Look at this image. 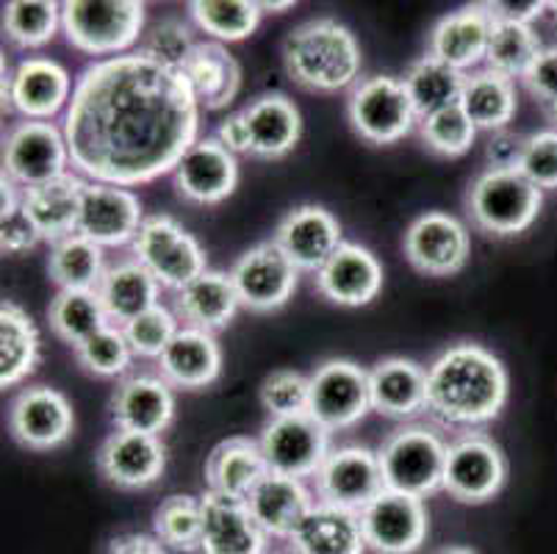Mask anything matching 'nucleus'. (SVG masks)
<instances>
[{"label": "nucleus", "instance_id": "dca6fc26", "mask_svg": "<svg viewBox=\"0 0 557 554\" xmlns=\"http://www.w3.org/2000/svg\"><path fill=\"white\" fill-rule=\"evenodd\" d=\"M141 222H145V208L134 189L114 186V183L86 181L84 192H81L75 233L109 250V247L134 244Z\"/></svg>", "mask_w": 557, "mask_h": 554}, {"label": "nucleus", "instance_id": "4468645a", "mask_svg": "<svg viewBox=\"0 0 557 554\" xmlns=\"http://www.w3.org/2000/svg\"><path fill=\"white\" fill-rule=\"evenodd\" d=\"M73 89V78L59 61L28 56L3 78V109H14L23 120L50 122L67 111Z\"/></svg>", "mask_w": 557, "mask_h": 554}, {"label": "nucleus", "instance_id": "c9c22d12", "mask_svg": "<svg viewBox=\"0 0 557 554\" xmlns=\"http://www.w3.org/2000/svg\"><path fill=\"white\" fill-rule=\"evenodd\" d=\"M86 186V177L78 172L50 181L37 189L23 192V208L37 225L42 242L55 244L59 238L73 236L78 227V211H81V192Z\"/></svg>", "mask_w": 557, "mask_h": 554}, {"label": "nucleus", "instance_id": "7c9ffc66", "mask_svg": "<svg viewBox=\"0 0 557 554\" xmlns=\"http://www.w3.org/2000/svg\"><path fill=\"white\" fill-rule=\"evenodd\" d=\"M239 308L242 303L231 272H220V269H206L197 274L189 286L175 292V303H172V311L184 328H197L214 335L216 330L233 322Z\"/></svg>", "mask_w": 557, "mask_h": 554}, {"label": "nucleus", "instance_id": "680f3d73", "mask_svg": "<svg viewBox=\"0 0 557 554\" xmlns=\"http://www.w3.org/2000/svg\"><path fill=\"white\" fill-rule=\"evenodd\" d=\"M435 554H478V552L469 546H444V549H438Z\"/></svg>", "mask_w": 557, "mask_h": 554}, {"label": "nucleus", "instance_id": "a19ab883", "mask_svg": "<svg viewBox=\"0 0 557 554\" xmlns=\"http://www.w3.org/2000/svg\"><path fill=\"white\" fill-rule=\"evenodd\" d=\"M258 0H191L189 17L211 42H245L261 23Z\"/></svg>", "mask_w": 557, "mask_h": 554}, {"label": "nucleus", "instance_id": "4be33fe9", "mask_svg": "<svg viewBox=\"0 0 557 554\" xmlns=\"http://www.w3.org/2000/svg\"><path fill=\"white\" fill-rule=\"evenodd\" d=\"M317 292L342 308H363L383 292V263L369 247L344 242L313 278Z\"/></svg>", "mask_w": 557, "mask_h": 554}, {"label": "nucleus", "instance_id": "f8f14e48", "mask_svg": "<svg viewBox=\"0 0 557 554\" xmlns=\"http://www.w3.org/2000/svg\"><path fill=\"white\" fill-rule=\"evenodd\" d=\"M311 380V403L308 416L325 427L327 433L349 430L372 410L369 403V372L356 360L331 358L319 364Z\"/></svg>", "mask_w": 557, "mask_h": 554}, {"label": "nucleus", "instance_id": "5701e85b", "mask_svg": "<svg viewBox=\"0 0 557 554\" xmlns=\"http://www.w3.org/2000/svg\"><path fill=\"white\" fill-rule=\"evenodd\" d=\"M275 244L288 256L300 272H313L325 267L327 258L344 244L342 225L327 208L322 206H297L277 222L272 233Z\"/></svg>", "mask_w": 557, "mask_h": 554}, {"label": "nucleus", "instance_id": "49530a36", "mask_svg": "<svg viewBox=\"0 0 557 554\" xmlns=\"http://www.w3.org/2000/svg\"><path fill=\"white\" fill-rule=\"evenodd\" d=\"M478 134L480 131L474 128L469 114L460 109V103L419 120V136L428 145V150H433L435 156H444V159L466 156V152L472 150L474 141H478Z\"/></svg>", "mask_w": 557, "mask_h": 554}, {"label": "nucleus", "instance_id": "e2e57ef3", "mask_svg": "<svg viewBox=\"0 0 557 554\" xmlns=\"http://www.w3.org/2000/svg\"><path fill=\"white\" fill-rule=\"evenodd\" d=\"M544 114L549 116V122H552V125H555V131H557V103L544 106Z\"/></svg>", "mask_w": 557, "mask_h": 554}, {"label": "nucleus", "instance_id": "9d476101", "mask_svg": "<svg viewBox=\"0 0 557 554\" xmlns=\"http://www.w3.org/2000/svg\"><path fill=\"white\" fill-rule=\"evenodd\" d=\"M508 480V460L494 439L485 433H466L447 450L444 491L460 505H483L503 491Z\"/></svg>", "mask_w": 557, "mask_h": 554}, {"label": "nucleus", "instance_id": "5fc2aeb1", "mask_svg": "<svg viewBox=\"0 0 557 554\" xmlns=\"http://www.w3.org/2000/svg\"><path fill=\"white\" fill-rule=\"evenodd\" d=\"M527 91L541 103V109L557 103V45L541 50L530 73L524 75Z\"/></svg>", "mask_w": 557, "mask_h": 554}, {"label": "nucleus", "instance_id": "052dcab7", "mask_svg": "<svg viewBox=\"0 0 557 554\" xmlns=\"http://www.w3.org/2000/svg\"><path fill=\"white\" fill-rule=\"evenodd\" d=\"M258 7H261V12L283 14L288 9H295V0H258Z\"/></svg>", "mask_w": 557, "mask_h": 554}, {"label": "nucleus", "instance_id": "20e7f679", "mask_svg": "<svg viewBox=\"0 0 557 554\" xmlns=\"http://www.w3.org/2000/svg\"><path fill=\"white\" fill-rule=\"evenodd\" d=\"M148 7L139 0H67L62 30L70 48L98 61L134 53L145 30Z\"/></svg>", "mask_w": 557, "mask_h": 554}, {"label": "nucleus", "instance_id": "37998d69", "mask_svg": "<svg viewBox=\"0 0 557 554\" xmlns=\"http://www.w3.org/2000/svg\"><path fill=\"white\" fill-rule=\"evenodd\" d=\"M541 50L544 48H541V39L533 25L494 23L488 53H485V67L510 81H524V75L530 73Z\"/></svg>", "mask_w": 557, "mask_h": 554}, {"label": "nucleus", "instance_id": "39448f33", "mask_svg": "<svg viewBox=\"0 0 557 554\" xmlns=\"http://www.w3.org/2000/svg\"><path fill=\"white\" fill-rule=\"evenodd\" d=\"M544 192L519 170H483L466 192V213L480 233L519 236L539 220Z\"/></svg>", "mask_w": 557, "mask_h": 554}, {"label": "nucleus", "instance_id": "2f4dec72", "mask_svg": "<svg viewBox=\"0 0 557 554\" xmlns=\"http://www.w3.org/2000/svg\"><path fill=\"white\" fill-rule=\"evenodd\" d=\"M98 299L114 328H125L141 313L161 305V283L136 258H125L106 269L98 286Z\"/></svg>", "mask_w": 557, "mask_h": 554}, {"label": "nucleus", "instance_id": "c756f323", "mask_svg": "<svg viewBox=\"0 0 557 554\" xmlns=\"http://www.w3.org/2000/svg\"><path fill=\"white\" fill-rule=\"evenodd\" d=\"M247 131H250V156L275 161L295 150L302 136V116L295 100L283 91H267L245 106Z\"/></svg>", "mask_w": 557, "mask_h": 554}, {"label": "nucleus", "instance_id": "e433bc0d", "mask_svg": "<svg viewBox=\"0 0 557 554\" xmlns=\"http://www.w3.org/2000/svg\"><path fill=\"white\" fill-rule=\"evenodd\" d=\"M42 338L34 319L17 303L0 305V389H17L37 372Z\"/></svg>", "mask_w": 557, "mask_h": 554}, {"label": "nucleus", "instance_id": "9b49d317", "mask_svg": "<svg viewBox=\"0 0 557 554\" xmlns=\"http://www.w3.org/2000/svg\"><path fill=\"white\" fill-rule=\"evenodd\" d=\"M300 274V269L277 247L275 238L252 244L231 267V281L239 294L242 308L252 313L281 311L295 297Z\"/></svg>", "mask_w": 557, "mask_h": 554}, {"label": "nucleus", "instance_id": "f257e3e1", "mask_svg": "<svg viewBox=\"0 0 557 554\" xmlns=\"http://www.w3.org/2000/svg\"><path fill=\"white\" fill-rule=\"evenodd\" d=\"M62 128L81 177L134 189L175 172L200 139V103L184 73L134 50L81 70Z\"/></svg>", "mask_w": 557, "mask_h": 554}, {"label": "nucleus", "instance_id": "c85d7f7f", "mask_svg": "<svg viewBox=\"0 0 557 554\" xmlns=\"http://www.w3.org/2000/svg\"><path fill=\"white\" fill-rule=\"evenodd\" d=\"M159 372L172 389H209L222 374V347L214 333L181 328L159 358Z\"/></svg>", "mask_w": 557, "mask_h": 554}, {"label": "nucleus", "instance_id": "8fccbe9b", "mask_svg": "<svg viewBox=\"0 0 557 554\" xmlns=\"http://www.w3.org/2000/svg\"><path fill=\"white\" fill-rule=\"evenodd\" d=\"M258 396L270 419L302 416L308 414V403H311V380L297 369H277L263 380Z\"/></svg>", "mask_w": 557, "mask_h": 554}, {"label": "nucleus", "instance_id": "a878e982", "mask_svg": "<svg viewBox=\"0 0 557 554\" xmlns=\"http://www.w3.org/2000/svg\"><path fill=\"white\" fill-rule=\"evenodd\" d=\"M200 554H267L270 538L252 521L245 500L206 491Z\"/></svg>", "mask_w": 557, "mask_h": 554}, {"label": "nucleus", "instance_id": "bb28decb", "mask_svg": "<svg viewBox=\"0 0 557 554\" xmlns=\"http://www.w3.org/2000/svg\"><path fill=\"white\" fill-rule=\"evenodd\" d=\"M369 403L386 419L428 414V369L410 358H383L369 369Z\"/></svg>", "mask_w": 557, "mask_h": 554}, {"label": "nucleus", "instance_id": "6e6d98bb", "mask_svg": "<svg viewBox=\"0 0 557 554\" xmlns=\"http://www.w3.org/2000/svg\"><path fill=\"white\" fill-rule=\"evenodd\" d=\"M524 139L527 136L513 134L510 128L488 134V141H485V161H488L491 170H519Z\"/></svg>", "mask_w": 557, "mask_h": 554}, {"label": "nucleus", "instance_id": "c03bdc74", "mask_svg": "<svg viewBox=\"0 0 557 554\" xmlns=\"http://www.w3.org/2000/svg\"><path fill=\"white\" fill-rule=\"evenodd\" d=\"M3 28L14 48L34 50L48 45L62 28V3L55 0H12L3 9Z\"/></svg>", "mask_w": 557, "mask_h": 554}, {"label": "nucleus", "instance_id": "603ef678", "mask_svg": "<svg viewBox=\"0 0 557 554\" xmlns=\"http://www.w3.org/2000/svg\"><path fill=\"white\" fill-rule=\"evenodd\" d=\"M42 242L37 225L23 208V189L3 175V213H0V250L7 256L34 250Z\"/></svg>", "mask_w": 557, "mask_h": 554}, {"label": "nucleus", "instance_id": "cd10ccee", "mask_svg": "<svg viewBox=\"0 0 557 554\" xmlns=\"http://www.w3.org/2000/svg\"><path fill=\"white\" fill-rule=\"evenodd\" d=\"M245 502L252 521L261 527L263 535L283 538V541L292 538V532L300 527L308 510L317 505L306 482L297 480V477L277 475V471H270L263 477Z\"/></svg>", "mask_w": 557, "mask_h": 554}, {"label": "nucleus", "instance_id": "a211bd4d", "mask_svg": "<svg viewBox=\"0 0 557 554\" xmlns=\"http://www.w3.org/2000/svg\"><path fill=\"white\" fill-rule=\"evenodd\" d=\"M358 516L363 541L374 554H417L428 541V507L417 496L383 491Z\"/></svg>", "mask_w": 557, "mask_h": 554}, {"label": "nucleus", "instance_id": "864d4df0", "mask_svg": "<svg viewBox=\"0 0 557 554\" xmlns=\"http://www.w3.org/2000/svg\"><path fill=\"white\" fill-rule=\"evenodd\" d=\"M519 172L541 192L557 189V131H535L524 139Z\"/></svg>", "mask_w": 557, "mask_h": 554}, {"label": "nucleus", "instance_id": "a18cd8bd", "mask_svg": "<svg viewBox=\"0 0 557 554\" xmlns=\"http://www.w3.org/2000/svg\"><path fill=\"white\" fill-rule=\"evenodd\" d=\"M156 538L172 552H200L202 502L189 494L166 496L153 516Z\"/></svg>", "mask_w": 557, "mask_h": 554}, {"label": "nucleus", "instance_id": "2eb2a0df", "mask_svg": "<svg viewBox=\"0 0 557 554\" xmlns=\"http://www.w3.org/2000/svg\"><path fill=\"white\" fill-rule=\"evenodd\" d=\"M258 444L270 471L297 477V480L317 477L333 452L331 433L308 414L270 419L263 424Z\"/></svg>", "mask_w": 557, "mask_h": 554}, {"label": "nucleus", "instance_id": "0eeeda50", "mask_svg": "<svg viewBox=\"0 0 557 554\" xmlns=\"http://www.w3.org/2000/svg\"><path fill=\"white\" fill-rule=\"evenodd\" d=\"M131 253L161 283V288L170 292H181L209 269L202 244L170 213L145 217Z\"/></svg>", "mask_w": 557, "mask_h": 554}, {"label": "nucleus", "instance_id": "ea45409f", "mask_svg": "<svg viewBox=\"0 0 557 554\" xmlns=\"http://www.w3.org/2000/svg\"><path fill=\"white\" fill-rule=\"evenodd\" d=\"M463 84V73H458V70L449 67V64H444V61H438L430 53L413 61L403 75V86L408 91V98L413 103V111H417L419 120L460 103Z\"/></svg>", "mask_w": 557, "mask_h": 554}, {"label": "nucleus", "instance_id": "7ed1b4c3", "mask_svg": "<svg viewBox=\"0 0 557 554\" xmlns=\"http://www.w3.org/2000/svg\"><path fill=\"white\" fill-rule=\"evenodd\" d=\"M361 45L333 17H313L283 39V67L300 89L336 95L361 81Z\"/></svg>", "mask_w": 557, "mask_h": 554}, {"label": "nucleus", "instance_id": "393cba45", "mask_svg": "<svg viewBox=\"0 0 557 554\" xmlns=\"http://www.w3.org/2000/svg\"><path fill=\"white\" fill-rule=\"evenodd\" d=\"M109 410L116 430L161 435L175 419V394L161 374H134L116 385Z\"/></svg>", "mask_w": 557, "mask_h": 554}, {"label": "nucleus", "instance_id": "6ab92c4d", "mask_svg": "<svg viewBox=\"0 0 557 554\" xmlns=\"http://www.w3.org/2000/svg\"><path fill=\"white\" fill-rule=\"evenodd\" d=\"M9 430L20 446L50 452L67 444L75 430V414L67 396L50 385H28L9 408Z\"/></svg>", "mask_w": 557, "mask_h": 554}, {"label": "nucleus", "instance_id": "bf43d9fd", "mask_svg": "<svg viewBox=\"0 0 557 554\" xmlns=\"http://www.w3.org/2000/svg\"><path fill=\"white\" fill-rule=\"evenodd\" d=\"M103 554H175L166 549L156 535H141V532H128L120 535L106 546Z\"/></svg>", "mask_w": 557, "mask_h": 554}, {"label": "nucleus", "instance_id": "f03ea898", "mask_svg": "<svg viewBox=\"0 0 557 554\" xmlns=\"http://www.w3.org/2000/svg\"><path fill=\"white\" fill-rule=\"evenodd\" d=\"M508 369L491 349L460 342L428 366V416L453 430L491 424L508 403Z\"/></svg>", "mask_w": 557, "mask_h": 554}, {"label": "nucleus", "instance_id": "0e129e2a", "mask_svg": "<svg viewBox=\"0 0 557 554\" xmlns=\"http://www.w3.org/2000/svg\"><path fill=\"white\" fill-rule=\"evenodd\" d=\"M549 12L557 17V0H552V3H549Z\"/></svg>", "mask_w": 557, "mask_h": 554}, {"label": "nucleus", "instance_id": "79ce46f5", "mask_svg": "<svg viewBox=\"0 0 557 554\" xmlns=\"http://www.w3.org/2000/svg\"><path fill=\"white\" fill-rule=\"evenodd\" d=\"M48 322L50 330L73 349L111 324L98 292H59L50 299Z\"/></svg>", "mask_w": 557, "mask_h": 554}, {"label": "nucleus", "instance_id": "f704fd0d", "mask_svg": "<svg viewBox=\"0 0 557 554\" xmlns=\"http://www.w3.org/2000/svg\"><path fill=\"white\" fill-rule=\"evenodd\" d=\"M270 475L261 444L252 439H227L211 450L206 460L209 491L233 500H247L252 488Z\"/></svg>", "mask_w": 557, "mask_h": 554}, {"label": "nucleus", "instance_id": "aec40b11", "mask_svg": "<svg viewBox=\"0 0 557 554\" xmlns=\"http://www.w3.org/2000/svg\"><path fill=\"white\" fill-rule=\"evenodd\" d=\"M172 183L195 206H220L239 186V159L216 136H200L178 161Z\"/></svg>", "mask_w": 557, "mask_h": 554}, {"label": "nucleus", "instance_id": "3c124183", "mask_svg": "<svg viewBox=\"0 0 557 554\" xmlns=\"http://www.w3.org/2000/svg\"><path fill=\"white\" fill-rule=\"evenodd\" d=\"M181 328H184V324L175 317V311H170L164 305H156L153 311L141 313L139 319L125 324L123 333L125 338H128L134 355L159 360L161 355H164V349L170 347L172 338L178 335Z\"/></svg>", "mask_w": 557, "mask_h": 554}, {"label": "nucleus", "instance_id": "6e6552de", "mask_svg": "<svg viewBox=\"0 0 557 554\" xmlns=\"http://www.w3.org/2000/svg\"><path fill=\"white\" fill-rule=\"evenodd\" d=\"M347 120L358 136L369 145L386 147L419 128L403 78L394 75H369L349 89Z\"/></svg>", "mask_w": 557, "mask_h": 554}, {"label": "nucleus", "instance_id": "1a4fd4ad", "mask_svg": "<svg viewBox=\"0 0 557 554\" xmlns=\"http://www.w3.org/2000/svg\"><path fill=\"white\" fill-rule=\"evenodd\" d=\"M70 145L55 122L20 120L3 139V175L20 189H37L70 175Z\"/></svg>", "mask_w": 557, "mask_h": 554}, {"label": "nucleus", "instance_id": "4d7b16f0", "mask_svg": "<svg viewBox=\"0 0 557 554\" xmlns=\"http://www.w3.org/2000/svg\"><path fill=\"white\" fill-rule=\"evenodd\" d=\"M494 23H516V25H533L541 14L549 9L546 0H494L485 3Z\"/></svg>", "mask_w": 557, "mask_h": 554}, {"label": "nucleus", "instance_id": "de8ad7c7", "mask_svg": "<svg viewBox=\"0 0 557 554\" xmlns=\"http://www.w3.org/2000/svg\"><path fill=\"white\" fill-rule=\"evenodd\" d=\"M75 358L84 372L95 374V378H123L134 364V349H131L128 338H125L123 328H103L95 333L92 338H86L84 344L75 347Z\"/></svg>", "mask_w": 557, "mask_h": 554}, {"label": "nucleus", "instance_id": "473e14b6", "mask_svg": "<svg viewBox=\"0 0 557 554\" xmlns=\"http://www.w3.org/2000/svg\"><path fill=\"white\" fill-rule=\"evenodd\" d=\"M292 554H363L361 516L319 502L288 538Z\"/></svg>", "mask_w": 557, "mask_h": 554}, {"label": "nucleus", "instance_id": "b1692460", "mask_svg": "<svg viewBox=\"0 0 557 554\" xmlns=\"http://www.w3.org/2000/svg\"><path fill=\"white\" fill-rule=\"evenodd\" d=\"M491 30H494V20H491L485 3H472V7L444 14L433 25L428 53L458 73L469 75L480 70V64H485Z\"/></svg>", "mask_w": 557, "mask_h": 554}, {"label": "nucleus", "instance_id": "13d9d810", "mask_svg": "<svg viewBox=\"0 0 557 554\" xmlns=\"http://www.w3.org/2000/svg\"><path fill=\"white\" fill-rule=\"evenodd\" d=\"M216 139L220 145H225L233 156H245L250 152V131H247V120H245V111H233L227 114L225 120L216 125Z\"/></svg>", "mask_w": 557, "mask_h": 554}, {"label": "nucleus", "instance_id": "412c9836", "mask_svg": "<svg viewBox=\"0 0 557 554\" xmlns=\"http://www.w3.org/2000/svg\"><path fill=\"white\" fill-rule=\"evenodd\" d=\"M98 471L106 482L139 491L161 480L166 469V450L161 435L114 430L98 450Z\"/></svg>", "mask_w": 557, "mask_h": 554}, {"label": "nucleus", "instance_id": "4c0bfd02", "mask_svg": "<svg viewBox=\"0 0 557 554\" xmlns=\"http://www.w3.org/2000/svg\"><path fill=\"white\" fill-rule=\"evenodd\" d=\"M460 109L469 114V120L474 122V128L485 131V134L508 128L516 116V109H519L516 84L488 67L474 70V73L466 75Z\"/></svg>", "mask_w": 557, "mask_h": 554}, {"label": "nucleus", "instance_id": "ddd939ff", "mask_svg": "<svg viewBox=\"0 0 557 554\" xmlns=\"http://www.w3.org/2000/svg\"><path fill=\"white\" fill-rule=\"evenodd\" d=\"M313 482H317L319 502L349 513H361L369 502L386 491L377 452L358 444L333 446Z\"/></svg>", "mask_w": 557, "mask_h": 554}, {"label": "nucleus", "instance_id": "f3484780", "mask_svg": "<svg viewBox=\"0 0 557 554\" xmlns=\"http://www.w3.org/2000/svg\"><path fill=\"white\" fill-rule=\"evenodd\" d=\"M405 258L428 278H449L460 272L472 253L469 227L444 211H428L410 222L403 238Z\"/></svg>", "mask_w": 557, "mask_h": 554}, {"label": "nucleus", "instance_id": "09e8293b", "mask_svg": "<svg viewBox=\"0 0 557 554\" xmlns=\"http://www.w3.org/2000/svg\"><path fill=\"white\" fill-rule=\"evenodd\" d=\"M197 45L200 42L195 39V30H191L189 23H184V20L178 17H166L148 30V37L141 42L139 53L159 61L161 67L184 73L186 61L191 59Z\"/></svg>", "mask_w": 557, "mask_h": 554}, {"label": "nucleus", "instance_id": "72a5a7b5", "mask_svg": "<svg viewBox=\"0 0 557 554\" xmlns=\"http://www.w3.org/2000/svg\"><path fill=\"white\" fill-rule=\"evenodd\" d=\"M184 78L200 109L209 111L227 109L242 89L239 61L227 53L225 45L211 39L197 45L191 59L186 61Z\"/></svg>", "mask_w": 557, "mask_h": 554}, {"label": "nucleus", "instance_id": "58836bf2", "mask_svg": "<svg viewBox=\"0 0 557 554\" xmlns=\"http://www.w3.org/2000/svg\"><path fill=\"white\" fill-rule=\"evenodd\" d=\"M106 253L81 233L50 244L48 274L59 292H98L106 274Z\"/></svg>", "mask_w": 557, "mask_h": 554}, {"label": "nucleus", "instance_id": "423d86ee", "mask_svg": "<svg viewBox=\"0 0 557 554\" xmlns=\"http://www.w3.org/2000/svg\"><path fill=\"white\" fill-rule=\"evenodd\" d=\"M449 444L433 427L403 424L383 439L377 457L386 491L428 500L444 491V466Z\"/></svg>", "mask_w": 557, "mask_h": 554}]
</instances>
